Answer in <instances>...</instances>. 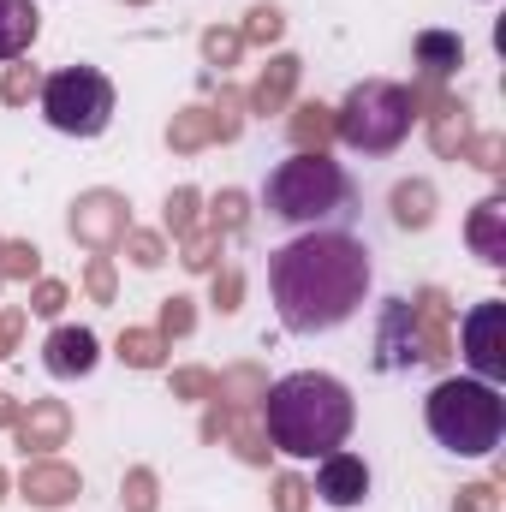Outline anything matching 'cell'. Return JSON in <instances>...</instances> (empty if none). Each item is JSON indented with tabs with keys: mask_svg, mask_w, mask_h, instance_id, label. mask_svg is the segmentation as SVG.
<instances>
[{
	"mask_svg": "<svg viewBox=\"0 0 506 512\" xmlns=\"http://www.w3.org/2000/svg\"><path fill=\"white\" fill-rule=\"evenodd\" d=\"M268 292L286 334H328L358 316L370 292V251L352 233H304L268 256Z\"/></svg>",
	"mask_w": 506,
	"mask_h": 512,
	"instance_id": "cell-1",
	"label": "cell"
},
{
	"mask_svg": "<svg viewBox=\"0 0 506 512\" xmlns=\"http://www.w3.org/2000/svg\"><path fill=\"white\" fill-rule=\"evenodd\" d=\"M256 417H262L274 453L322 459V453L346 447V435L358 423V405H352L346 382H334L322 370H298V376H280V382L262 393V411Z\"/></svg>",
	"mask_w": 506,
	"mask_h": 512,
	"instance_id": "cell-2",
	"label": "cell"
},
{
	"mask_svg": "<svg viewBox=\"0 0 506 512\" xmlns=\"http://www.w3.org/2000/svg\"><path fill=\"white\" fill-rule=\"evenodd\" d=\"M268 215L286 221V227H316L328 215H346L352 209V179L340 161H328L322 149H298L286 155L274 173H268Z\"/></svg>",
	"mask_w": 506,
	"mask_h": 512,
	"instance_id": "cell-3",
	"label": "cell"
},
{
	"mask_svg": "<svg viewBox=\"0 0 506 512\" xmlns=\"http://www.w3.org/2000/svg\"><path fill=\"white\" fill-rule=\"evenodd\" d=\"M423 423L429 435L447 447V453H465V459H483L495 453L506 435V399L489 382H441L423 399Z\"/></svg>",
	"mask_w": 506,
	"mask_h": 512,
	"instance_id": "cell-4",
	"label": "cell"
},
{
	"mask_svg": "<svg viewBox=\"0 0 506 512\" xmlns=\"http://www.w3.org/2000/svg\"><path fill=\"white\" fill-rule=\"evenodd\" d=\"M417 120V102L405 84H387V78H364L340 108H334V137L358 155H387L405 143V131Z\"/></svg>",
	"mask_w": 506,
	"mask_h": 512,
	"instance_id": "cell-5",
	"label": "cell"
},
{
	"mask_svg": "<svg viewBox=\"0 0 506 512\" xmlns=\"http://www.w3.org/2000/svg\"><path fill=\"white\" fill-rule=\"evenodd\" d=\"M42 114L66 137H102L114 126V84H108V72L60 66L54 78H42Z\"/></svg>",
	"mask_w": 506,
	"mask_h": 512,
	"instance_id": "cell-6",
	"label": "cell"
},
{
	"mask_svg": "<svg viewBox=\"0 0 506 512\" xmlns=\"http://www.w3.org/2000/svg\"><path fill=\"white\" fill-rule=\"evenodd\" d=\"M126 233H131V203L120 191H84L72 203V239L84 251L108 256L114 245H126Z\"/></svg>",
	"mask_w": 506,
	"mask_h": 512,
	"instance_id": "cell-7",
	"label": "cell"
},
{
	"mask_svg": "<svg viewBox=\"0 0 506 512\" xmlns=\"http://www.w3.org/2000/svg\"><path fill=\"white\" fill-rule=\"evenodd\" d=\"M465 364L477 370V382H506V304L501 298H483L471 316H465Z\"/></svg>",
	"mask_w": 506,
	"mask_h": 512,
	"instance_id": "cell-8",
	"label": "cell"
},
{
	"mask_svg": "<svg viewBox=\"0 0 506 512\" xmlns=\"http://www.w3.org/2000/svg\"><path fill=\"white\" fill-rule=\"evenodd\" d=\"M66 435H72L66 399H30V411H18L12 423V441L24 447V459H48L54 447H66Z\"/></svg>",
	"mask_w": 506,
	"mask_h": 512,
	"instance_id": "cell-9",
	"label": "cell"
},
{
	"mask_svg": "<svg viewBox=\"0 0 506 512\" xmlns=\"http://www.w3.org/2000/svg\"><path fill=\"white\" fill-rule=\"evenodd\" d=\"M376 364H381V370H411V364H423V346H417V322H411V298H393V304H381Z\"/></svg>",
	"mask_w": 506,
	"mask_h": 512,
	"instance_id": "cell-10",
	"label": "cell"
},
{
	"mask_svg": "<svg viewBox=\"0 0 506 512\" xmlns=\"http://www.w3.org/2000/svg\"><path fill=\"white\" fill-rule=\"evenodd\" d=\"M310 495H322L328 507H364V495H370V465L358 459V453H322V471H316V489Z\"/></svg>",
	"mask_w": 506,
	"mask_h": 512,
	"instance_id": "cell-11",
	"label": "cell"
},
{
	"mask_svg": "<svg viewBox=\"0 0 506 512\" xmlns=\"http://www.w3.org/2000/svg\"><path fill=\"white\" fill-rule=\"evenodd\" d=\"M78 489H84V483H78V465H60V459H30L24 477H18V495H24L30 507H42V512L66 507Z\"/></svg>",
	"mask_w": 506,
	"mask_h": 512,
	"instance_id": "cell-12",
	"label": "cell"
},
{
	"mask_svg": "<svg viewBox=\"0 0 506 512\" xmlns=\"http://www.w3.org/2000/svg\"><path fill=\"white\" fill-rule=\"evenodd\" d=\"M411 322H417V346H423V364H447L453 358V304L447 292H417L411 298Z\"/></svg>",
	"mask_w": 506,
	"mask_h": 512,
	"instance_id": "cell-13",
	"label": "cell"
},
{
	"mask_svg": "<svg viewBox=\"0 0 506 512\" xmlns=\"http://www.w3.org/2000/svg\"><path fill=\"white\" fill-rule=\"evenodd\" d=\"M96 358H102V352H96V334H90V328H54L48 346H42V364H48V376H60V382L90 376Z\"/></svg>",
	"mask_w": 506,
	"mask_h": 512,
	"instance_id": "cell-14",
	"label": "cell"
},
{
	"mask_svg": "<svg viewBox=\"0 0 506 512\" xmlns=\"http://www.w3.org/2000/svg\"><path fill=\"white\" fill-rule=\"evenodd\" d=\"M298 72H304V60L298 54H274L268 66H262V78H256V90L245 96L256 114H286V102H292V90H298Z\"/></svg>",
	"mask_w": 506,
	"mask_h": 512,
	"instance_id": "cell-15",
	"label": "cell"
},
{
	"mask_svg": "<svg viewBox=\"0 0 506 512\" xmlns=\"http://www.w3.org/2000/svg\"><path fill=\"white\" fill-rule=\"evenodd\" d=\"M465 239H471V251L483 256L489 268H501V262H506V197H489V203H477V209H471Z\"/></svg>",
	"mask_w": 506,
	"mask_h": 512,
	"instance_id": "cell-16",
	"label": "cell"
},
{
	"mask_svg": "<svg viewBox=\"0 0 506 512\" xmlns=\"http://www.w3.org/2000/svg\"><path fill=\"white\" fill-rule=\"evenodd\" d=\"M221 441H233L239 447V459L245 465H268V429H262V417H256L251 405H227V429H221Z\"/></svg>",
	"mask_w": 506,
	"mask_h": 512,
	"instance_id": "cell-17",
	"label": "cell"
},
{
	"mask_svg": "<svg viewBox=\"0 0 506 512\" xmlns=\"http://www.w3.org/2000/svg\"><path fill=\"white\" fill-rule=\"evenodd\" d=\"M417 66H423V78H453L459 66H465V42L453 36V30H423L417 36Z\"/></svg>",
	"mask_w": 506,
	"mask_h": 512,
	"instance_id": "cell-18",
	"label": "cell"
},
{
	"mask_svg": "<svg viewBox=\"0 0 506 512\" xmlns=\"http://www.w3.org/2000/svg\"><path fill=\"white\" fill-rule=\"evenodd\" d=\"M36 30H42L36 0H0V60H18L36 42Z\"/></svg>",
	"mask_w": 506,
	"mask_h": 512,
	"instance_id": "cell-19",
	"label": "cell"
},
{
	"mask_svg": "<svg viewBox=\"0 0 506 512\" xmlns=\"http://www.w3.org/2000/svg\"><path fill=\"white\" fill-rule=\"evenodd\" d=\"M435 221V185H423V179H405V185H393V227H405V233H423Z\"/></svg>",
	"mask_w": 506,
	"mask_h": 512,
	"instance_id": "cell-20",
	"label": "cell"
},
{
	"mask_svg": "<svg viewBox=\"0 0 506 512\" xmlns=\"http://www.w3.org/2000/svg\"><path fill=\"white\" fill-rule=\"evenodd\" d=\"M286 131H292V143H298V149H322V143L334 137V108H322V102H304V108H292Z\"/></svg>",
	"mask_w": 506,
	"mask_h": 512,
	"instance_id": "cell-21",
	"label": "cell"
},
{
	"mask_svg": "<svg viewBox=\"0 0 506 512\" xmlns=\"http://www.w3.org/2000/svg\"><path fill=\"white\" fill-rule=\"evenodd\" d=\"M167 143H173L179 155H191V149L215 143V114H209V108H185V114H173V131H167Z\"/></svg>",
	"mask_w": 506,
	"mask_h": 512,
	"instance_id": "cell-22",
	"label": "cell"
},
{
	"mask_svg": "<svg viewBox=\"0 0 506 512\" xmlns=\"http://www.w3.org/2000/svg\"><path fill=\"white\" fill-rule=\"evenodd\" d=\"M120 358H126L131 370H161L167 340H161L155 328H126V334H120Z\"/></svg>",
	"mask_w": 506,
	"mask_h": 512,
	"instance_id": "cell-23",
	"label": "cell"
},
{
	"mask_svg": "<svg viewBox=\"0 0 506 512\" xmlns=\"http://www.w3.org/2000/svg\"><path fill=\"white\" fill-rule=\"evenodd\" d=\"M36 274H42V251L30 239L0 245V280H36Z\"/></svg>",
	"mask_w": 506,
	"mask_h": 512,
	"instance_id": "cell-24",
	"label": "cell"
},
{
	"mask_svg": "<svg viewBox=\"0 0 506 512\" xmlns=\"http://www.w3.org/2000/svg\"><path fill=\"white\" fill-rule=\"evenodd\" d=\"M179 262H185L191 274H215V262H221V233H215V227H209V233H185Z\"/></svg>",
	"mask_w": 506,
	"mask_h": 512,
	"instance_id": "cell-25",
	"label": "cell"
},
{
	"mask_svg": "<svg viewBox=\"0 0 506 512\" xmlns=\"http://www.w3.org/2000/svg\"><path fill=\"white\" fill-rule=\"evenodd\" d=\"M30 96H42V72H36V66H6V78H0V102H6V108H24Z\"/></svg>",
	"mask_w": 506,
	"mask_h": 512,
	"instance_id": "cell-26",
	"label": "cell"
},
{
	"mask_svg": "<svg viewBox=\"0 0 506 512\" xmlns=\"http://www.w3.org/2000/svg\"><path fill=\"white\" fill-rule=\"evenodd\" d=\"M209 114H215V143H233V137L245 131V120H239V114H245V96L221 84V102H215Z\"/></svg>",
	"mask_w": 506,
	"mask_h": 512,
	"instance_id": "cell-27",
	"label": "cell"
},
{
	"mask_svg": "<svg viewBox=\"0 0 506 512\" xmlns=\"http://www.w3.org/2000/svg\"><path fill=\"white\" fill-rule=\"evenodd\" d=\"M197 209H203V197H197L191 185H179V191L167 197V227H173V239L197 233Z\"/></svg>",
	"mask_w": 506,
	"mask_h": 512,
	"instance_id": "cell-28",
	"label": "cell"
},
{
	"mask_svg": "<svg viewBox=\"0 0 506 512\" xmlns=\"http://www.w3.org/2000/svg\"><path fill=\"white\" fill-rule=\"evenodd\" d=\"M280 30H286V18H280L274 6H251V12H245V30H239V42L268 48V42H280Z\"/></svg>",
	"mask_w": 506,
	"mask_h": 512,
	"instance_id": "cell-29",
	"label": "cell"
},
{
	"mask_svg": "<svg viewBox=\"0 0 506 512\" xmlns=\"http://www.w3.org/2000/svg\"><path fill=\"white\" fill-rule=\"evenodd\" d=\"M245 215H251L245 191H221V197H215V209H209V227H215V233H239V227H245Z\"/></svg>",
	"mask_w": 506,
	"mask_h": 512,
	"instance_id": "cell-30",
	"label": "cell"
},
{
	"mask_svg": "<svg viewBox=\"0 0 506 512\" xmlns=\"http://www.w3.org/2000/svg\"><path fill=\"white\" fill-rule=\"evenodd\" d=\"M262 393H268V382H262L256 364H239V370L221 376V399H239V405H245V399H262Z\"/></svg>",
	"mask_w": 506,
	"mask_h": 512,
	"instance_id": "cell-31",
	"label": "cell"
},
{
	"mask_svg": "<svg viewBox=\"0 0 506 512\" xmlns=\"http://www.w3.org/2000/svg\"><path fill=\"white\" fill-rule=\"evenodd\" d=\"M173 399H221L215 370H173Z\"/></svg>",
	"mask_w": 506,
	"mask_h": 512,
	"instance_id": "cell-32",
	"label": "cell"
},
{
	"mask_svg": "<svg viewBox=\"0 0 506 512\" xmlns=\"http://www.w3.org/2000/svg\"><path fill=\"white\" fill-rule=\"evenodd\" d=\"M120 501H126V512H155V471H149V465L126 471V489H120Z\"/></svg>",
	"mask_w": 506,
	"mask_h": 512,
	"instance_id": "cell-33",
	"label": "cell"
},
{
	"mask_svg": "<svg viewBox=\"0 0 506 512\" xmlns=\"http://www.w3.org/2000/svg\"><path fill=\"white\" fill-rule=\"evenodd\" d=\"M191 328H197L191 298H167V304H161V328H155V334H161V340H185Z\"/></svg>",
	"mask_w": 506,
	"mask_h": 512,
	"instance_id": "cell-34",
	"label": "cell"
},
{
	"mask_svg": "<svg viewBox=\"0 0 506 512\" xmlns=\"http://www.w3.org/2000/svg\"><path fill=\"white\" fill-rule=\"evenodd\" d=\"M506 137L501 131H483V137H471V143H465V161H477V167H483V173H501L506 161Z\"/></svg>",
	"mask_w": 506,
	"mask_h": 512,
	"instance_id": "cell-35",
	"label": "cell"
},
{
	"mask_svg": "<svg viewBox=\"0 0 506 512\" xmlns=\"http://www.w3.org/2000/svg\"><path fill=\"white\" fill-rule=\"evenodd\" d=\"M239 48H245V42H239V30H203V60H209V66H221V72H227V66L239 60Z\"/></svg>",
	"mask_w": 506,
	"mask_h": 512,
	"instance_id": "cell-36",
	"label": "cell"
},
{
	"mask_svg": "<svg viewBox=\"0 0 506 512\" xmlns=\"http://www.w3.org/2000/svg\"><path fill=\"white\" fill-rule=\"evenodd\" d=\"M126 256L137 262V268H161V262H167V245H161V233H137V227H131Z\"/></svg>",
	"mask_w": 506,
	"mask_h": 512,
	"instance_id": "cell-37",
	"label": "cell"
},
{
	"mask_svg": "<svg viewBox=\"0 0 506 512\" xmlns=\"http://www.w3.org/2000/svg\"><path fill=\"white\" fill-rule=\"evenodd\" d=\"M84 286H90V298H96V304H114V292H120V280H114V262H108V256H90V268H84Z\"/></svg>",
	"mask_w": 506,
	"mask_h": 512,
	"instance_id": "cell-38",
	"label": "cell"
},
{
	"mask_svg": "<svg viewBox=\"0 0 506 512\" xmlns=\"http://www.w3.org/2000/svg\"><path fill=\"white\" fill-rule=\"evenodd\" d=\"M274 512H310V483L304 477H274Z\"/></svg>",
	"mask_w": 506,
	"mask_h": 512,
	"instance_id": "cell-39",
	"label": "cell"
},
{
	"mask_svg": "<svg viewBox=\"0 0 506 512\" xmlns=\"http://www.w3.org/2000/svg\"><path fill=\"white\" fill-rule=\"evenodd\" d=\"M239 298H245V274L239 268H215V310L227 316V310H239Z\"/></svg>",
	"mask_w": 506,
	"mask_h": 512,
	"instance_id": "cell-40",
	"label": "cell"
},
{
	"mask_svg": "<svg viewBox=\"0 0 506 512\" xmlns=\"http://www.w3.org/2000/svg\"><path fill=\"white\" fill-rule=\"evenodd\" d=\"M66 304H72V292H66L60 280H36V292H30V310H36V316H60Z\"/></svg>",
	"mask_w": 506,
	"mask_h": 512,
	"instance_id": "cell-41",
	"label": "cell"
},
{
	"mask_svg": "<svg viewBox=\"0 0 506 512\" xmlns=\"http://www.w3.org/2000/svg\"><path fill=\"white\" fill-rule=\"evenodd\" d=\"M453 512H501V489L495 483H471V489H459Z\"/></svg>",
	"mask_w": 506,
	"mask_h": 512,
	"instance_id": "cell-42",
	"label": "cell"
},
{
	"mask_svg": "<svg viewBox=\"0 0 506 512\" xmlns=\"http://www.w3.org/2000/svg\"><path fill=\"white\" fill-rule=\"evenodd\" d=\"M18 334H24V310H0V358L18 352Z\"/></svg>",
	"mask_w": 506,
	"mask_h": 512,
	"instance_id": "cell-43",
	"label": "cell"
},
{
	"mask_svg": "<svg viewBox=\"0 0 506 512\" xmlns=\"http://www.w3.org/2000/svg\"><path fill=\"white\" fill-rule=\"evenodd\" d=\"M18 411H24V405H18L12 393H0V429H12V423H18Z\"/></svg>",
	"mask_w": 506,
	"mask_h": 512,
	"instance_id": "cell-44",
	"label": "cell"
},
{
	"mask_svg": "<svg viewBox=\"0 0 506 512\" xmlns=\"http://www.w3.org/2000/svg\"><path fill=\"white\" fill-rule=\"evenodd\" d=\"M0 501H6V471H0Z\"/></svg>",
	"mask_w": 506,
	"mask_h": 512,
	"instance_id": "cell-45",
	"label": "cell"
},
{
	"mask_svg": "<svg viewBox=\"0 0 506 512\" xmlns=\"http://www.w3.org/2000/svg\"><path fill=\"white\" fill-rule=\"evenodd\" d=\"M131 6H143V0H131Z\"/></svg>",
	"mask_w": 506,
	"mask_h": 512,
	"instance_id": "cell-46",
	"label": "cell"
}]
</instances>
